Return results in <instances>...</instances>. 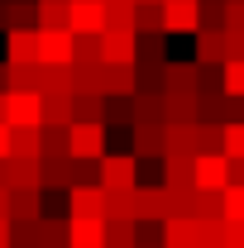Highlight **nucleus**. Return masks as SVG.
Here are the masks:
<instances>
[{
    "label": "nucleus",
    "instance_id": "obj_20",
    "mask_svg": "<svg viewBox=\"0 0 244 248\" xmlns=\"http://www.w3.org/2000/svg\"><path fill=\"white\" fill-rule=\"evenodd\" d=\"M134 157H163V124H134Z\"/></svg>",
    "mask_w": 244,
    "mask_h": 248
},
{
    "label": "nucleus",
    "instance_id": "obj_34",
    "mask_svg": "<svg viewBox=\"0 0 244 248\" xmlns=\"http://www.w3.org/2000/svg\"><path fill=\"white\" fill-rule=\"evenodd\" d=\"M38 24L43 29H67V5L62 0H43L38 5Z\"/></svg>",
    "mask_w": 244,
    "mask_h": 248
},
{
    "label": "nucleus",
    "instance_id": "obj_46",
    "mask_svg": "<svg viewBox=\"0 0 244 248\" xmlns=\"http://www.w3.org/2000/svg\"><path fill=\"white\" fill-rule=\"evenodd\" d=\"M58 248H67V244H58Z\"/></svg>",
    "mask_w": 244,
    "mask_h": 248
},
{
    "label": "nucleus",
    "instance_id": "obj_19",
    "mask_svg": "<svg viewBox=\"0 0 244 248\" xmlns=\"http://www.w3.org/2000/svg\"><path fill=\"white\" fill-rule=\"evenodd\" d=\"M72 120H87V124H105V95L101 91H72Z\"/></svg>",
    "mask_w": 244,
    "mask_h": 248
},
{
    "label": "nucleus",
    "instance_id": "obj_25",
    "mask_svg": "<svg viewBox=\"0 0 244 248\" xmlns=\"http://www.w3.org/2000/svg\"><path fill=\"white\" fill-rule=\"evenodd\" d=\"M10 62H34V67H38V33L34 29H15L10 33Z\"/></svg>",
    "mask_w": 244,
    "mask_h": 248
},
{
    "label": "nucleus",
    "instance_id": "obj_27",
    "mask_svg": "<svg viewBox=\"0 0 244 248\" xmlns=\"http://www.w3.org/2000/svg\"><path fill=\"white\" fill-rule=\"evenodd\" d=\"M43 124H72V95H62V91H53V95H43Z\"/></svg>",
    "mask_w": 244,
    "mask_h": 248
},
{
    "label": "nucleus",
    "instance_id": "obj_4",
    "mask_svg": "<svg viewBox=\"0 0 244 248\" xmlns=\"http://www.w3.org/2000/svg\"><path fill=\"white\" fill-rule=\"evenodd\" d=\"M67 248H105V215H67Z\"/></svg>",
    "mask_w": 244,
    "mask_h": 248
},
{
    "label": "nucleus",
    "instance_id": "obj_21",
    "mask_svg": "<svg viewBox=\"0 0 244 248\" xmlns=\"http://www.w3.org/2000/svg\"><path fill=\"white\" fill-rule=\"evenodd\" d=\"M163 91H196V62H163Z\"/></svg>",
    "mask_w": 244,
    "mask_h": 248
},
{
    "label": "nucleus",
    "instance_id": "obj_22",
    "mask_svg": "<svg viewBox=\"0 0 244 248\" xmlns=\"http://www.w3.org/2000/svg\"><path fill=\"white\" fill-rule=\"evenodd\" d=\"M43 215V191H10V219H38Z\"/></svg>",
    "mask_w": 244,
    "mask_h": 248
},
{
    "label": "nucleus",
    "instance_id": "obj_33",
    "mask_svg": "<svg viewBox=\"0 0 244 248\" xmlns=\"http://www.w3.org/2000/svg\"><path fill=\"white\" fill-rule=\"evenodd\" d=\"M10 248H38V219H10Z\"/></svg>",
    "mask_w": 244,
    "mask_h": 248
},
{
    "label": "nucleus",
    "instance_id": "obj_9",
    "mask_svg": "<svg viewBox=\"0 0 244 248\" xmlns=\"http://www.w3.org/2000/svg\"><path fill=\"white\" fill-rule=\"evenodd\" d=\"M101 62H134V29H101Z\"/></svg>",
    "mask_w": 244,
    "mask_h": 248
},
{
    "label": "nucleus",
    "instance_id": "obj_30",
    "mask_svg": "<svg viewBox=\"0 0 244 248\" xmlns=\"http://www.w3.org/2000/svg\"><path fill=\"white\" fill-rule=\"evenodd\" d=\"M220 215L225 219H244V182H225L220 186Z\"/></svg>",
    "mask_w": 244,
    "mask_h": 248
},
{
    "label": "nucleus",
    "instance_id": "obj_37",
    "mask_svg": "<svg viewBox=\"0 0 244 248\" xmlns=\"http://www.w3.org/2000/svg\"><path fill=\"white\" fill-rule=\"evenodd\" d=\"M5 19H10L15 29H24V24L34 19V10H29V5H10V15H5Z\"/></svg>",
    "mask_w": 244,
    "mask_h": 248
},
{
    "label": "nucleus",
    "instance_id": "obj_17",
    "mask_svg": "<svg viewBox=\"0 0 244 248\" xmlns=\"http://www.w3.org/2000/svg\"><path fill=\"white\" fill-rule=\"evenodd\" d=\"M196 62L206 67L225 62V29H196Z\"/></svg>",
    "mask_w": 244,
    "mask_h": 248
},
{
    "label": "nucleus",
    "instance_id": "obj_39",
    "mask_svg": "<svg viewBox=\"0 0 244 248\" xmlns=\"http://www.w3.org/2000/svg\"><path fill=\"white\" fill-rule=\"evenodd\" d=\"M0 219H10V186H0Z\"/></svg>",
    "mask_w": 244,
    "mask_h": 248
},
{
    "label": "nucleus",
    "instance_id": "obj_7",
    "mask_svg": "<svg viewBox=\"0 0 244 248\" xmlns=\"http://www.w3.org/2000/svg\"><path fill=\"white\" fill-rule=\"evenodd\" d=\"M192 186L196 191H220L225 186V153H196L192 157Z\"/></svg>",
    "mask_w": 244,
    "mask_h": 248
},
{
    "label": "nucleus",
    "instance_id": "obj_45",
    "mask_svg": "<svg viewBox=\"0 0 244 248\" xmlns=\"http://www.w3.org/2000/svg\"><path fill=\"white\" fill-rule=\"evenodd\" d=\"M0 24H5V10H0Z\"/></svg>",
    "mask_w": 244,
    "mask_h": 248
},
{
    "label": "nucleus",
    "instance_id": "obj_8",
    "mask_svg": "<svg viewBox=\"0 0 244 248\" xmlns=\"http://www.w3.org/2000/svg\"><path fill=\"white\" fill-rule=\"evenodd\" d=\"M158 244L163 248H196V219L192 215H168L158 224Z\"/></svg>",
    "mask_w": 244,
    "mask_h": 248
},
{
    "label": "nucleus",
    "instance_id": "obj_12",
    "mask_svg": "<svg viewBox=\"0 0 244 248\" xmlns=\"http://www.w3.org/2000/svg\"><path fill=\"white\" fill-rule=\"evenodd\" d=\"M38 62H72V29H38Z\"/></svg>",
    "mask_w": 244,
    "mask_h": 248
},
{
    "label": "nucleus",
    "instance_id": "obj_32",
    "mask_svg": "<svg viewBox=\"0 0 244 248\" xmlns=\"http://www.w3.org/2000/svg\"><path fill=\"white\" fill-rule=\"evenodd\" d=\"M192 139H196V153H220V124L196 120L192 124Z\"/></svg>",
    "mask_w": 244,
    "mask_h": 248
},
{
    "label": "nucleus",
    "instance_id": "obj_38",
    "mask_svg": "<svg viewBox=\"0 0 244 248\" xmlns=\"http://www.w3.org/2000/svg\"><path fill=\"white\" fill-rule=\"evenodd\" d=\"M0 157H10V124L0 120Z\"/></svg>",
    "mask_w": 244,
    "mask_h": 248
},
{
    "label": "nucleus",
    "instance_id": "obj_35",
    "mask_svg": "<svg viewBox=\"0 0 244 248\" xmlns=\"http://www.w3.org/2000/svg\"><path fill=\"white\" fill-rule=\"evenodd\" d=\"M134 62H144V67H163V38L153 33L144 43H134Z\"/></svg>",
    "mask_w": 244,
    "mask_h": 248
},
{
    "label": "nucleus",
    "instance_id": "obj_3",
    "mask_svg": "<svg viewBox=\"0 0 244 248\" xmlns=\"http://www.w3.org/2000/svg\"><path fill=\"white\" fill-rule=\"evenodd\" d=\"M5 124H43V95L38 91H5Z\"/></svg>",
    "mask_w": 244,
    "mask_h": 248
},
{
    "label": "nucleus",
    "instance_id": "obj_28",
    "mask_svg": "<svg viewBox=\"0 0 244 248\" xmlns=\"http://www.w3.org/2000/svg\"><path fill=\"white\" fill-rule=\"evenodd\" d=\"M220 91L225 95H244V58H225L220 62Z\"/></svg>",
    "mask_w": 244,
    "mask_h": 248
},
{
    "label": "nucleus",
    "instance_id": "obj_14",
    "mask_svg": "<svg viewBox=\"0 0 244 248\" xmlns=\"http://www.w3.org/2000/svg\"><path fill=\"white\" fill-rule=\"evenodd\" d=\"M67 215H101V182L67 186Z\"/></svg>",
    "mask_w": 244,
    "mask_h": 248
},
{
    "label": "nucleus",
    "instance_id": "obj_5",
    "mask_svg": "<svg viewBox=\"0 0 244 248\" xmlns=\"http://www.w3.org/2000/svg\"><path fill=\"white\" fill-rule=\"evenodd\" d=\"M67 29L72 33H101L105 29V0H72L67 5Z\"/></svg>",
    "mask_w": 244,
    "mask_h": 248
},
{
    "label": "nucleus",
    "instance_id": "obj_40",
    "mask_svg": "<svg viewBox=\"0 0 244 248\" xmlns=\"http://www.w3.org/2000/svg\"><path fill=\"white\" fill-rule=\"evenodd\" d=\"M0 186H10V157H0Z\"/></svg>",
    "mask_w": 244,
    "mask_h": 248
},
{
    "label": "nucleus",
    "instance_id": "obj_16",
    "mask_svg": "<svg viewBox=\"0 0 244 248\" xmlns=\"http://www.w3.org/2000/svg\"><path fill=\"white\" fill-rule=\"evenodd\" d=\"M101 215L105 219H134V186H129V191L101 186Z\"/></svg>",
    "mask_w": 244,
    "mask_h": 248
},
{
    "label": "nucleus",
    "instance_id": "obj_15",
    "mask_svg": "<svg viewBox=\"0 0 244 248\" xmlns=\"http://www.w3.org/2000/svg\"><path fill=\"white\" fill-rule=\"evenodd\" d=\"M43 191V167L38 157H10V191Z\"/></svg>",
    "mask_w": 244,
    "mask_h": 248
},
{
    "label": "nucleus",
    "instance_id": "obj_23",
    "mask_svg": "<svg viewBox=\"0 0 244 248\" xmlns=\"http://www.w3.org/2000/svg\"><path fill=\"white\" fill-rule=\"evenodd\" d=\"M163 153H187V157H196L192 124H163Z\"/></svg>",
    "mask_w": 244,
    "mask_h": 248
},
{
    "label": "nucleus",
    "instance_id": "obj_2",
    "mask_svg": "<svg viewBox=\"0 0 244 248\" xmlns=\"http://www.w3.org/2000/svg\"><path fill=\"white\" fill-rule=\"evenodd\" d=\"M67 153H72V157H87V162H96V157L105 153V124H101V120H96V124L72 120V124H67Z\"/></svg>",
    "mask_w": 244,
    "mask_h": 248
},
{
    "label": "nucleus",
    "instance_id": "obj_43",
    "mask_svg": "<svg viewBox=\"0 0 244 248\" xmlns=\"http://www.w3.org/2000/svg\"><path fill=\"white\" fill-rule=\"evenodd\" d=\"M134 248H163V244H134Z\"/></svg>",
    "mask_w": 244,
    "mask_h": 248
},
{
    "label": "nucleus",
    "instance_id": "obj_41",
    "mask_svg": "<svg viewBox=\"0 0 244 248\" xmlns=\"http://www.w3.org/2000/svg\"><path fill=\"white\" fill-rule=\"evenodd\" d=\"M0 248H10V219H0Z\"/></svg>",
    "mask_w": 244,
    "mask_h": 248
},
{
    "label": "nucleus",
    "instance_id": "obj_26",
    "mask_svg": "<svg viewBox=\"0 0 244 248\" xmlns=\"http://www.w3.org/2000/svg\"><path fill=\"white\" fill-rule=\"evenodd\" d=\"M163 186H192V157L163 153Z\"/></svg>",
    "mask_w": 244,
    "mask_h": 248
},
{
    "label": "nucleus",
    "instance_id": "obj_36",
    "mask_svg": "<svg viewBox=\"0 0 244 248\" xmlns=\"http://www.w3.org/2000/svg\"><path fill=\"white\" fill-rule=\"evenodd\" d=\"M225 29L244 33V0H225Z\"/></svg>",
    "mask_w": 244,
    "mask_h": 248
},
{
    "label": "nucleus",
    "instance_id": "obj_24",
    "mask_svg": "<svg viewBox=\"0 0 244 248\" xmlns=\"http://www.w3.org/2000/svg\"><path fill=\"white\" fill-rule=\"evenodd\" d=\"M139 244V219H105V248H134Z\"/></svg>",
    "mask_w": 244,
    "mask_h": 248
},
{
    "label": "nucleus",
    "instance_id": "obj_1",
    "mask_svg": "<svg viewBox=\"0 0 244 248\" xmlns=\"http://www.w3.org/2000/svg\"><path fill=\"white\" fill-rule=\"evenodd\" d=\"M96 182L101 186H115V191H129V186H139V157L134 153H105L96 157Z\"/></svg>",
    "mask_w": 244,
    "mask_h": 248
},
{
    "label": "nucleus",
    "instance_id": "obj_44",
    "mask_svg": "<svg viewBox=\"0 0 244 248\" xmlns=\"http://www.w3.org/2000/svg\"><path fill=\"white\" fill-rule=\"evenodd\" d=\"M0 91H5V72H0Z\"/></svg>",
    "mask_w": 244,
    "mask_h": 248
},
{
    "label": "nucleus",
    "instance_id": "obj_29",
    "mask_svg": "<svg viewBox=\"0 0 244 248\" xmlns=\"http://www.w3.org/2000/svg\"><path fill=\"white\" fill-rule=\"evenodd\" d=\"M220 153L225 157H244V120H225L220 124Z\"/></svg>",
    "mask_w": 244,
    "mask_h": 248
},
{
    "label": "nucleus",
    "instance_id": "obj_13",
    "mask_svg": "<svg viewBox=\"0 0 244 248\" xmlns=\"http://www.w3.org/2000/svg\"><path fill=\"white\" fill-rule=\"evenodd\" d=\"M163 124H196V91H163Z\"/></svg>",
    "mask_w": 244,
    "mask_h": 248
},
{
    "label": "nucleus",
    "instance_id": "obj_6",
    "mask_svg": "<svg viewBox=\"0 0 244 248\" xmlns=\"http://www.w3.org/2000/svg\"><path fill=\"white\" fill-rule=\"evenodd\" d=\"M134 219L139 224H163L168 219V191L163 186H134Z\"/></svg>",
    "mask_w": 244,
    "mask_h": 248
},
{
    "label": "nucleus",
    "instance_id": "obj_42",
    "mask_svg": "<svg viewBox=\"0 0 244 248\" xmlns=\"http://www.w3.org/2000/svg\"><path fill=\"white\" fill-rule=\"evenodd\" d=\"M0 120H5V91H0Z\"/></svg>",
    "mask_w": 244,
    "mask_h": 248
},
{
    "label": "nucleus",
    "instance_id": "obj_10",
    "mask_svg": "<svg viewBox=\"0 0 244 248\" xmlns=\"http://www.w3.org/2000/svg\"><path fill=\"white\" fill-rule=\"evenodd\" d=\"M101 95H134V62H101Z\"/></svg>",
    "mask_w": 244,
    "mask_h": 248
},
{
    "label": "nucleus",
    "instance_id": "obj_11",
    "mask_svg": "<svg viewBox=\"0 0 244 248\" xmlns=\"http://www.w3.org/2000/svg\"><path fill=\"white\" fill-rule=\"evenodd\" d=\"M163 33H196V0H163Z\"/></svg>",
    "mask_w": 244,
    "mask_h": 248
},
{
    "label": "nucleus",
    "instance_id": "obj_31",
    "mask_svg": "<svg viewBox=\"0 0 244 248\" xmlns=\"http://www.w3.org/2000/svg\"><path fill=\"white\" fill-rule=\"evenodd\" d=\"M58 244H67V219L38 215V248H58Z\"/></svg>",
    "mask_w": 244,
    "mask_h": 248
},
{
    "label": "nucleus",
    "instance_id": "obj_18",
    "mask_svg": "<svg viewBox=\"0 0 244 248\" xmlns=\"http://www.w3.org/2000/svg\"><path fill=\"white\" fill-rule=\"evenodd\" d=\"M38 153H43L38 124H15L10 129V157H38Z\"/></svg>",
    "mask_w": 244,
    "mask_h": 248
}]
</instances>
